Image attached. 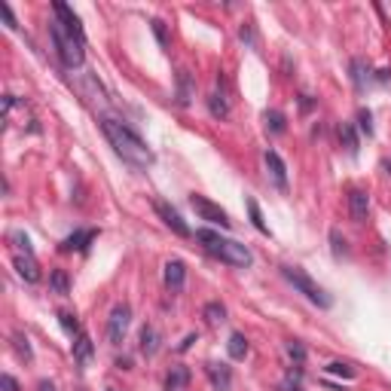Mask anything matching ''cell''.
Masks as SVG:
<instances>
[{
    "label": "cell",
    "mask_w": 391,
    "mask_h": 391,
    "mask_svg": "<svg viewBox=\"0 0 391 391\" xmlns=\"http://www.w3.org/2000/svg\"><path fill=\"white\" fill-rule=\"evenodd\" d=\"M101 132L107 135V141H110V147L117 150V156L122 159V163H128L132 168H150L153 165V159L156 156H153L147 141H144L132 126H126L122 119L104 117L101 119Z\"/></svg>",
    "instance_id": "obj_1"
},
{
    "label": "cell",
    "mask_w": 391,
    "mask_h": 391,
    "mask_svg": "<svg viewBox=\"0 0 391 391\" xmlns=\"http://www.w3.org/2000/svg\"><path fill=\"white\" fill-rule=\"evenodd\" d=\"M196 239L202 242V248L208 251L211 257H217L220 263H229V266H235V269H248V266L254 263V254H251L248 244L226 239V235L214 233V229H199Z\"/></svg>",
    "instance_id": "obj_2"
},
{
    "label": "cell",
    "mask_w": 391,
    "mask_h": 391,
    "mask_svg": "<svg viewBox=\"0 0 391 391\" xmlns=\"http://www.w3.org/2000/svg\"><path fill=\"white\" fill-rule=\"evenodd\" d=\"M49 37H52V46H56V52H58V58L65 67H80L83 61H86V52H83L86 43H83L80 37H74L58 19L49 22Z\"/></svg>",
    "instance_id": "obj_3"
},
{
    "label": "cell",
    "mask_w": 391,
    "mask_h": 391,
    "mask_svg": "<svg viewBox=\"0 0 391 391\" xmlns=\"http://www.w3.org/2000/svg\"><path fill=\"white\" fill-rule=\"evenodd\" d=\"M281 275H285L288 285H294L297 294H303L306 300L315 303L318 309H331V306H333V297L327 294L324 288H318L315 281H312L309 275H306V272L300 269V266H281Z\"/></svg>",
    "instance_id": "obj_4"
},
{
    "label": "cell",
    "mask_w": 391,
    "mask_h": 391,
    "mask_svg": "<svg viewBox=\"0 0 391 391\" xmlns=\"http://www.w3.org/2000/svg\"><path fill=\"white\" fill-rule=\"evenodd\" d=\"M190 205H193V211L199 214L202 220H208V224H214V226H220V229H229L233 226V220H229V214L220 208V205H214L211 199H205V196H190Z\"/></svg>",
    "instance_id": "obj_5"
},
{
    "label": "cell",
    "mask_w": 391,
    "mask_h": 391,
    "mask_svg": "<svg viewBox=\"0 0 391 391\" xmlns=\"http://www.w3.org/2000/svg\"><path fill=\"white\" fill-rule=\"evenodd\" d=\"M128 324H132V309H128V303L113 306L110 318H107V340H110L113 346H119L128 333Z\"/></svg>",
    "instance_id": "obj_6"
},
{
    "label": "cell",
    "mask_w": 391,
    "mask_h": 391,
    "mask_svg": "<svg viewBox=\"0 0 391 391\" xmlns=\"http://www.w3.org/2000/svg\"><path fill=\"white\" fill-rule=\"evenodd\" d=\"M156 214H159V217H163V224H165L168 229H172L174 235H183V239H187V235H190V226L183 224V217L178 214V208H172V205H168V202H163V199H159V202H156Z\"/></svg>",
    "instance_id": "obj_7"
},
{
    "label": "cell",
    "mask_w": 391,
    "mask_h": 391,
    "mask_svg": "<svg viewBox=\"0 0 391 391\" xmlns=\"http://www.w3.org/2000/svg\"><path fill=\"white\" fill-rule=\"evenodd\" d=\"M163 278H165V288L172 290V294H178L183 288V281H187V266H183V260H168L163 266Z\"/></svg>",
    "instance_id": "obj_8"
},
{
    "label": "cell",
    "mask_w": 391,
    "mask_h": 391,
    "mask_svg": "<svg viewBox=\"0 0 391 391\" xmlns=\"http://www.w3.org/2000/svg\"><path fill=\"white\" fill-rule=\"evenodd\" d=\"M52 13H56V19L65 25L67 31H71L74 37H80L83 43H86V34H83V25H80V15H76L67 3H52Z\"/></svg>",
    "instance_id": "obj_9"
},
{
    "label": "cell",
    "mask_w": 391,
    "mask_h": 391,
    "mask_svg": "<svg viewBox=\"0 0 391 391\" xmlns=\"http://www.w3.org/2000/svg\"><path fill=\"white\" fill-rule=\"evenodd\" d=\"M13 266H15V272L28 281V285L40 281V263L34 260V254H13Z\"/></svg>",
    "instance_id": "obj_10"
},
{
    "label": "cell",
    "mask_w": 391,
    "mask_h": 391,
    "mask_svg": "<svg viewBox=\"0 0 391 391\" xmlns=\"http://www.w3.org/2000/svg\"><path fill=\"white\" fill-rule=\"evenodd\" d=\"M266 172H269V178H272V183L278 190H288V168H285V163H281V156L275 150H266Z\"/></svg>",
    "instance_id": "obj_11"
},
{
    "label": "cell",
    "mask_w": 391,
    "mask_h": 391,
    "mask_svg": "<svg viewBox=\"0 0 391 391\" xmlns=\"http://www.w3.org/2000/svg\"><path fill=\"white\" fill-rule=\"evenodd\" d=\"M349 214L355 224H364L367 220V214H370V196L364 190H351L349 193Z\"/></svg>",
    "instance_id": "obj_12"
},
{
    "label": "cell",
    "mask_w": 391,
    "mask_h": 391,
    "mask_svg": "<svg viewBox=\"0 0 391 391\" xmlns=\"http://www.w3.org/2000/svg\"><path fill=\"white\" fill-rule=\"evenodd\" d=\"M208 379H211V385H214V391H229L233 388V370H229L226 364H217V361H211L208 367Z\"/></svg>",
    "instance_id": "obj_13"
},
{
    "label": "cell",
    "mask_w": 391,
    "mask_h": 391,
    "mask_svg": "<svg viewBox=\"0 0 391 391\" xmlns=\"http://www.w3.org/2000/svg\"><path fill=\"white\" fill-rule=\"evenodd\" d=\"M95 229H76V233H71L65 242H61V248L65 251H86L92 242H95Z\"/></svg>",
    "instance_id": "obj_14"
},
{
    "label": "cell",
    "mask_w": 391,
    "mask_h": 391,
    "mask_svg": "<svg viewBox=\"0 0 391 391\" xmlns=\"http://www.w3.org/2000/svg\"><path fill=\"white\" fill-rule=\"evenodd\" d=\"M187 385H190V367L183 364L172 367V373L165 376V391H187Z\"/></svg>",
    "instance_id": "obj_15"
},
{
    "label": "cell",
    "mask_w": 391,
    "mask_h": 391,
    "mask_svg": "<svg viewBox=\"0 0 391 391\" xmlns=\"http://www.w3.org/2000/svg\"><path fill=\"white\" fill-rule=\"evenodd\" d=\"M208 110H211V117H217V119L229 117V101H226V92L220 89V83H217V92H211V98H208Z\"/></svg>",
    "instance_id": "obj_16"
},
{
    "label": "cell",
    "mask_w": 391,
    "mask_h": 391,
    "mask_svg": "<svg viewBox=\"0 0 391 391\" xmlns=\"http://www.w3.org/2000/svg\"><path fill=\"white\" fill-rule=\"evenodd\" d=\"M138 349H141V355H147V358H153V355H156V351H159V333H156V327H144V331H141V346H138Z\"/></svg>",
    "instance_id": "obj_17"
},
{
    "label": "cell",
    "mask_w": 391,
    "mask_h": 391,
    "mask_svg": "<svg viewBox=\"0 0 391 391\" xmlns=\"http://www.w3.org/2000/svg\"><path fill=\"white\" fill-rule=\"evenodd\" d=\"M263 122H266V132H272V135H285V128H288V117L281 110H266Z\"/></svg>",
    "instance_id": "obj_18"
},
{
    "label": "cell",
    "mask_w": 391,
    "mask_h": 391,
    "mask_svg": "<svg viewBox=\"0 0 391 391\" xmlns=\"http://www.w3.org/2000/svg\"><path fill=\"white\" fill-rule=\"evenodd\" d=\"M190 101H193V80L187 71H178V104L187 107Z\"/></svg>",
    "instance_id": "obj_19"
},
{
    "label": "cell",
    "mask_w": 391,
    "mask_h": 391,
    "mask_svg": "<svg viewBox=\"0 0 391 391\" xmlns=\"http://www.w3.org/2000/svg\"><path fill=\"white\" fill-rule=\"evenodd\" d=\"M74 361L76 364H89L92 361V340H89L86 333L76 336V342H74Z\"/></svg>",
    "instance_id": "obj_20"
},
{
    "label": "cell",
    "mask_w": 391,
    "mask_h": 391,
    "mask_svg": "<svg viewBox=\"0 0 391 391\" xmlns=\"http://www.w3.org/2000/svg\"><path fill=\"white\" fill-rule=\"evenodd\" d=\"M226 351H229V358H233V361H242V358L248 355V340H244L242 333H233V336H229V342H226Z\"/></svg>",
    "instance_id": "obj_21"
},
{
    "label": "cell",
    "mask_w": 391,
    "mask_h": 391,
    "mask_svg": "<svg viewBox=\"0 0 391 391\" xmlns=\"http://www.w3.org/2000/svg\"><path fill=\"white\" fill-rule=\"evenodd\" d=\"M336 132H340V141L346 144V150L351 153V156H355V153H358V135H355V126H351V122H340V128H336Z\"/></svg>",
    "instance_id": "obj_22"
},
{
    "label": "cell",
    "mask_w": 391,
    "mask_h": 391,
    "mask_svg": "<svg viewBox=\"0 0 391 391\" xmlns=\"http://www.w3.org/2000/svg\"><path fill=\"white\" fill-rule=\"evenodd\" d=\"M49 288L56 290V294H61V297L71 294V281H67V272H65V269H52V275H49Z\"/></svg>",
    "instance_id": "obj_23"
},
{
    "label": "cell",
    "mask_w": 391,
    "mask_h": 391,
    "mask_svg": "<svg viewBox=\"0 0 391 391\" xmlns=\"http://www.w3.org/2000/svg\"><path fill=\"white\" fill-rule=\"evenodd\" d=\"M248 214H251V224H254L257 233L269 235V226H266V220H263V211H260V205L254 202V199H248Z\"/></svg>",
    "instance_id": "obj_24"
},
{
    "label": "cell",
    "mask_w": 391,
    "mask_h": 391,
    "mask_svg": "<svg viewBox=\"0 0 391 391\" xmlns=\"http://www.w3.org/2000/svg\"><path fill=\"white\" fill-rule=\"evenodd\" d=\"M13 346H15V351H19L22 361H34V351H31V342H28L25 333H13Z\"/></svg>",
    "instance_id": "obj_25"
},
{
    "label": "cell",
    "mask_w": 391,
    "mask_h": 391,
    "mask_svg": "<svg viewBox=\"0 0 391 391\" xmlns=\"http://www.w3.org/2000/svg\"><path fill=\"white\" fill-rule=\"evenodd\" d=\"M205 318H208V324H224L226 321V306L224 303H208L205 306Z\"/></svg>",
    "instance_id": "obj_26"
},
{
    "label": "cell",
    "mask_w": 391,
    "mask_h": 391,
    "mask_svg": "<svg viewBox=\"0 0 391 391\" xmlns=\"http://www.w3.org/2000/svg\"><path fill=\"white\" fill-rule=\"evenodd\" d=\"M58 324L65 327L71 336H83V331H80V321H76V315H71V312H58Z\"/></svg>",
    "instance_id": "obj_27"
},
{
    "label": "cell",
    "mask_w": 391,
    "mask_h": 391,
    "mask_svg": "<svg viewBox=\"0 0 391 391\" xmlns=\"http://www.w3.org/2000/svg\"><path fill=\"white\" fill-rule=\"evenodd\" d=\"M10 242H15V254H34V251H31V239L22 233V229H13Z\"/></svg>",
    "instance_id": "obj_28"
},
{
    "label": "cell",
    "mask_w": 391,
    "mask_h": 391,
    "mask_svg": "<svg viewBox=\"0 0 391 391\" xmlns=\"http://www.w3.org/2000/svg\"><path fill=\"white\" fill-rule=\"evenodd\" d=\"M331 251H333V257H346V254H349L346 239H342L340 229H331Z\"/></svg>",
    "instance_id": "obj_29"
},
{
    "label": "cell",
    "mask_w": 391,
    "mask_h": 391,
    "mask_svg": "<svg viewBox=\"0 0 391 391\" xmlns=\"http://www.w3.org/2000/svg\"><path fill=\"white\" fill-rule=\"evenodd\" d=\"M351 71H355V86H358V89H364V83H370V71L364 74V61H361V58L351 61Z\"/></svg>",
    "instance_id": "obj_30"
},
{
    "label": "cell",
    "mask_w": 391,
    "mask_h": 391,
    "mask_svg": "<svg viewBox=\"0 0 391 391\" xmlns=\"http://www.w3.org/2000/svg\"><path fill=\"white\" fill-rule=\"evenodd\" d=\"M285 351H288L290 358H294L297 364H303V361H306V349H303V342H300V340H290L288 346H285Z\"/></svg>",
    "instance_id": "obj_31"
},
{
    "label": "cell",
    "mask_w": 391,
    "mask_h": 391,
    "mask_svg": "<svg viewBox=\"0 0 391 391\" xmlns=\"http://www.w3.org/2000/svg\"><path fill=\"white\" fill-rule=\"evenodd\" d=\"M358 128L370 138L373 135V117H370V110H358Z\"/></svg>",
    "instance_id": "obj_32"
},
{
    "label": "cell",
    "mask_w": 391,
    "mask_h": 391,
    "mask_svg": "<svg viewBox=\"0 0 391 391\" xmlns=\"http://www.w3.org/2000/svg\"><path fill=\"white\" fill-rule=\"evenodd\" d=\"M327 373H333V376H342V379H351V376H355V370H351L349 364H340V361H333L331 367H327Z\"/></svg>",
    "instance_id": "obj_33"
},
{
    "label": "cell",
    "mask_w": 391,
    "mask_h": 391,
    "mask_svg": "<svg viewBox=\"0 0 391 391\" xmlns=\"http://www.w3.org/2000/svg\"><path fill=\"white\" fill-rule=\"evenodd\" d=\"M150 25H153V34H156L159 46H168V37H165V25H163V22H159V19H153Z\"/></svg>",
    "instance_id": "obj_34"
},
{
    "label": "cell",
    "mask_w": 391,
    "mask_h": 391,
    "mask_svg": "<svg viewBox=\"0 0 391 391\" xmlns=\"http://www.w3.org/2000/svg\"><path fill=\"white\" fill-rule=\"evenodd\" d=\"M0 391H19V382H15V376L3 373V376H0Z\"/></svg>",
    "instance_id": "obj_35"
},
{
    "label": "cell",
    "mask_w": 391,
    "mask_h": 391,
    "mask_svg": "<svg viewBox=\"0 0 391 391\" xmlns=\"http://www.w3.org/2000/svg\"><path fill=\"white\" fill-rule=\"evenodd\" d=\"M0 13H3V19H6V28H15V19H13V10H10V6H0Z\"/></svg>",
    "instance_id": "obj_36"
},
{
    "label": "cell",
    "mask_w": 391,
    "mask_h": 391,
    "mask_svg": "<svg viewBox=\"0 0 391 391\" xmlns=\"http://www.w3.org/2000/svg\"><path fill=\"white\" fill-rule=\"evenodd\" d=\"M37 391H56V385H52L49 379H40V385H37Z\"/></svg>",
    "instance_id": "obj_37"
},
{
    "label": "cell",
    "mask_w": 391,
    "mask_h": 391,
    "mask_svg": "<svg viewBox=\"0 0 391 391\" xmlns=\"http://www.w3.org/2000/svg\"><path fill=\"white\" fill-rule=\"evenodd\" d=\"M193 342H196V333H190V336H187V340H183V342H181V351H187L190 346H193Z\"/></svg>",
    "instance_id": "obj_38"
},
{
    "label": "cell",
    "mask_w": 391,
    "mask_h": 391,
    "mask_svg": "<svg viewBox=\"0 0 391 391\" xmlns=\"http://www.w3.org/2000/svg\"><path fill=\"white\" fill-rule=\"evenodd\" d=\"M290 391H303V388H300V385H294V388H290Z\"/></svg>",
    "instance_id": "obj_39"
}]
</instances>
